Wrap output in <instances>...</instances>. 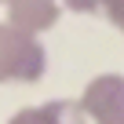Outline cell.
Segmentation results:
<instances>
[]
</instances>
